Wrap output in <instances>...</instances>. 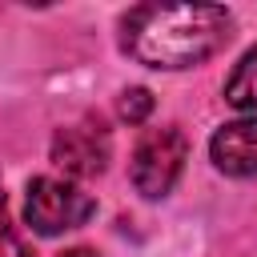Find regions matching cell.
I'll return each mask as SVG.
<instances>
[{
    "mask_svg": "<svg viewBox=\"0 0 257 257\" xmlns=\"http://www.w3.org/2000/svg\"><path fill=\"white\" fill-rule=\"evenodd\" d=\"M209 157L229 177H257V116L221 124L209 141Z\"/></svg>",
    "mask_w": 257,
    "mask_h": 257,
    "instance_id": "cell-5",
    "label": "cell"
},
{
    "mask_svg": "<svg viewBox=\"0 0 257 257\" xmlns=\"http://www.w3.org/2000/svg\"><path fill=\"white\" fill-rule=\"evenodd\" d=\"M60 257H96L92 249H68V253H60Z\"/></svg>",
    "mask_w": 257,
    "mask_h": 257,
    "instance_id": "cell-9",
    "label": "cell"
},
{
    "mask_svg": "<svg viewBox=\"0 0 257 257\" xmlns=\"http://www.w3.org/2000/svg\"><path fill=\"white\" fill-rule=\"evenodd\" d=\"M225 100L241 112H257V44L237 60V68L225 80Z\"/></svg>",
    "mask_w": 257,
    "mask_h": 257,
    "instance_id": "cell-6",
    "label": "cell"
},
{
    "mask_svg": "<svg viewBox=\"0 0 257 257\" xmlns=\"http://www.w3.org/2000/svg\"><path fill=\"white\" fill-rule=\"evenodd\" d=\"M108 133L100 120H76L52 137V165L68 177H96L108 165Z\"/></svg>",
    "mask_w": 257,
    "mask_h": 257,
    "instance_id": "cell-4",
    "label": "cell"
},
{
    "mask_svg": "<svg viewBox=\"0 0 257 257\" xmlns=\"http://www.w3.org/2000/svg\"><path fill=\"white\" fill-rule=\"evenodd\" d=\"M0 257H32L28 241L16 233V225H12V217H8V197H4V189H0Z\"/></svg>",
    "mask_w": 257,
    "mask_h": 257,
    "instance_id": "cell-7",
    "label": "cell"
},
{
    "mask_svg": "<svg viewBox=\"0 0 257 257\" xmlns=\"http://www.w3.org/2000/svg\"><path fill=\"white\" fill-rule=\"evenodd\" d=\"M185 157H189V141L181 128H149L133 153V165H128V177H133V189L149 201L173 193L181 169H185Z\"/></svg>",
    "mask_w": 257,
    "mask_h": 257,
    "instance_id": "cell-3",
    "label": "cell"
},
{
    "mask_svg": "<svg viewBox=\"0 0 257 257\" xmlns=\"http://www.w3.org/2000/svg\"><path fill=\"white\" fill-rule=\"evenodd\" d=\"M116 112H120L128 124H141V120L153 112V92H149V88H124V92H120Z\"/></svg>",
    "mask_w": 257,
    "mask_h": 257,
    "instance_id": "cell-8",
    "label": "cell"
},
{
    "mask_svg": "<svg viewBox=\"0 0 257 257\" xmlns=\"http://www.w3.org/2000/svg\"><path fill=\"white\" fill-rule=\"evenodd\" d=\"M96 213V201L60 177H32L24 193V221L40 237H60L68 229H80Z\"/></svg>",
    "mask_w": 257,
    "mask_h": 257,
    "instance_id": "cell-2",
    "label": "cell"
},
{
    "mask_svg": "<svg viewBox=\"0 0 257 257\" xmlns=\"http://www.w3.org/2000/svg\"><path fill=\"white\" fill-rule=\"evenodd\" d=\"M233 28L221 4H137L120 20V48L149 68H193L225 48Z\"/></svg>",
    "mask_w": 257,
    "mask_h": 257,
    "instance_id": "cell-1",
    "label": "cell"
}]
</instances>
